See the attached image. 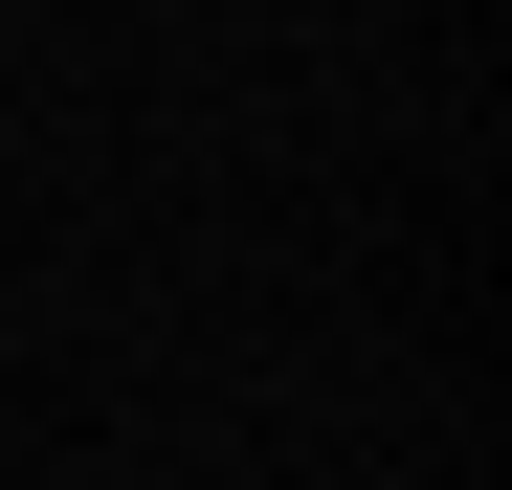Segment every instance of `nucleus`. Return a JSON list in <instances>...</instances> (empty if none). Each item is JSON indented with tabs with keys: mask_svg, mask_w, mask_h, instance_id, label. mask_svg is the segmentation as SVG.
<instances>
[]
</instances>
